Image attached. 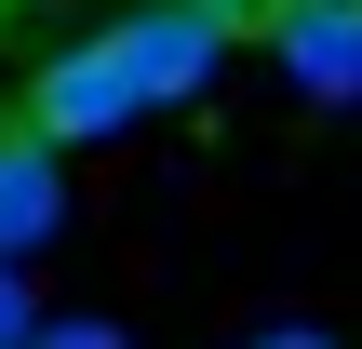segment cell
Segmentation results:
<instances>
[{"instance_id":"5","label":"cell","mask_w":362,"mask_h":349,"mask_svg":"<svg viewBox=\"0 0 362 349\" xmlns=\"http://www.w3.org/2000/svg\"><path fill=\"white\" fill-rule=\"evenodd\" d=\"M27 349H121L107 323H27Z\"/></svg>"},{"instance_id":"3","label":"cell","mask_w":362,"mask_h":349,"mask_svg":"<svg viewBox=\"0 0 362 349\" xmlns=\"http://www.w3.org/2000/svg\"><path fill=\"white\" fill-rule=\"evenodd\" d=\"M121 121H148V108H134V81H121L107 40H81V54H54V67L27 81V135H54V148H94V135H121Z\"/></svg>"},{"instance_id":"4","label":"cell","mask_w":362,"mask_h":349,"mask_svg":"<svg viewBox=\"0 0 362 349\" xmlns=\"http://www.w3.org/2000/svg\"><path fill=\"white\" fill-rule=\"evenodd\" d=\"M54 215H67V148H54V135H27V121H0V269H13V256H40V242H54Z\"/></svg>"},{"instance_id":"7","label":"cell","mask_w":362,"mask_h":349,"mask_svg":"<svg viewBox=\"0 0 362 349\" xmlns=\"http://www.w3.org/2000/svg\"><path fill=\"white\" fill-rule=\"evenodd\" d=\"M255 349H322V336H309V323H269V336H255Z\"/></svg>"},{"instance_id":"6","label":"cell","mask_w":362,"mask_h":349,"mask_svg":"<svg viewBox=\"0 0 362 349\" xmlns=\"http://www.w3.org/2000/svg\"><path fill=\"white\" fill-rule=\"evenodd\" d=\"M27 323H40V309H27V282L0 269V349H27Z\"/></svg>"},{"instance_id":"2","label":"cell","mask_w":362,"mask_h":349,"mask_svg":"<svg viewBox=\"0 0 362 349\" xmlns=\"http://www.w3.org/2000/svg\"><path fill=\"white\" fill-rule=\"evenodd\" d=\"M255 40L282 54V81L309 108H362V0H269Z\"/></svg>"},{"instance_id":"1","label":"cell","mask_w":362,"mask_h":349,"mask_svg":"<svg viewBox=\"0 0 362 349\" xmlns=\"http://www.w3.org/2000/svg\"><path fill=\"white\" fill-rule=\"evenodd\" d=\"M242 27H269V0H134V13L94 27V40L121 54L134 108H188V94H215V67H228Z\"/></svg>"}]
</instances>
